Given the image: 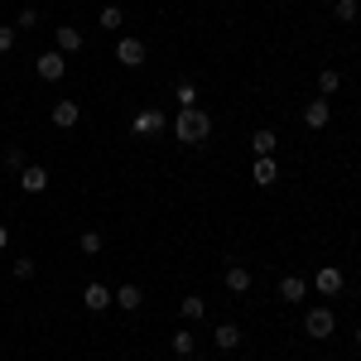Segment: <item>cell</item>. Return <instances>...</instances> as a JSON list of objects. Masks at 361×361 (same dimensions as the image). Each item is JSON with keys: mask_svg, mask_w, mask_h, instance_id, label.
<instances>
[{"mask_svg": "<svg viewBox=\"0 0 361 361\" xmlns=\"http://www.w3.org/2000/svg\"><path fill=\"white\" fill-rule=\"evenodd\" d=\"M207 135H212V116L202 111V106H178V116H173V140L178 145H207Z\"/></svg>", "mask_w": 361, "mask_h": 361, "instance_id": "cell-1", "label": "cell"}, {"mask_svg": "<svg viewBox=\"0 0 361 361\" xmlns=\"http://www.w3.org/2000/svg\"><path fill=\"white\" fill-rule=\"evenodd\" d=\"M145 58H149L145 39H135V34H121V39H116V63H121V68H145Z\"/></svg>", "mask_w": 361, "mask_h": 361, "instance_id": "cell-2", "label": "cell"}, {"mask_svg": "<svg viewBox=\"0 0 361 361\" xmlns=\"http://www.w3.org/2000/svg\"><path fill=\"white\" fill-rule=\"evenodd\" d=\"M333 328H337V318H333V308H308L304 313V333L308 337H318V342H323V337H333Z\"/></svg>", "mask_w": 361, "mask_h": 361, "instance_id": "cell-3", "label": "cell"}, {"mask_svg": "<svg viewBox=\"0 0 361 361\" xmlns=\"http://www.w3.org/2000/svg\"><path fill=\"white\" fill-rule=\"evenodd\" d=\"M164 126H169V121H164V111H159V106H140L135 121H130V130H135V135H145V140H149V135H164Z\"/></svg>", "mask_w": 361, "mask_h": 361, "instance_id": "cell-4", "label": "cell"}, {"mask_svg": "<svg viewBox=\"0 0 361 361\" xmlns=\"http://www.w3.org/2000/svg\"><path fill=\"white\" fill-rule=\"evenodd\" d=\"M111 304H116V289H111V284L92 279V284L82 289V308H87V313H106Z\"/></svg>", "mask_w": 361, "mask_h": 361, "instance_id": "cell-5", "label": "cell"}, {"mask_svg": "<svg viewBox=\"0 0 361 361\" xmlns=\"http://www.w3.org/2000/svg\"><path fill=\"white\" fill-rule=\"evenodd\" d=\"M34 68H39V82H63V78H68V58L58 54H39V63H34Z\"/></svg>", "mask_w": 361, "mask_h": 361, "instance_id": "cell-6", "label": "cell"}, {"mask_svg": "<svg viewBox=\"0 0 361 361\" xmlns=\"http://www.w3.org/2000/svg\"><path fill=\"white\" fill-rule=\"evenodd\" d=\"M313 289H318V294H328V299H333V294H342V289H347V275H342V270H337V265H323V270H318V275H313Z\"/></svg>", "mask_w": 361, "mask_h": 361, "instance_id": "cell-7", "label": "cell"}, {"mask_svg": "<svg viewBox=\"0 0 361 361\" xmlns=\"http://www.w3.org/2000/svg\"><path fill=\"white\" fill-rule=\"evenodd\" d=\"M54 44H58V54L68 58V54H82L87 39H82V29H78V25H58L54 29Z\"/></svg>", "mask_w": 361, "mask_h": 361, "instance_id": "cell-8", "label": "cell"}, {"mask_svg": "<svg viewBox=\"0 0 361 361\" xmlns=\"http://www.w3.org/2000/svg\"><path fill=\"white\" fill-rule=\"evenodd\" d=\"M275 294H279V304H304L308 299V279L304 275H284Z\"/></svg>", "mask_w": 361, "mask_h": 361, "instance_id": "cell-9", "label": "cell"}, {"mask_svg": "<svg viewBox=\"0 0 361 361\" xmlns=\"http://www.w3.org/2000/svg\"><path fill=\"white\" fill-rule=\"evenodd\" d=\"M15 178H20L25 193H49V169H44V164H25Z\"/></svg>", "mask_w": 361, "mask_h": 361, "instance_id": "cell-10", "label": "cell"}, {"mask_svg": "<svg viewBox=\"0 0 361 361\" xmlns=\"http://www.w3.org/2000/svg\"><path fill=\"white\" fill-rule=\"evenodd\" d=\"M54 126L58 130H73V126H78V121H82V106H78V102H73V97H63V102H54Z\"/></svg>", "mask_w": 361, "mask_h": 361, "instance_id": "cell-11", "label": "cell"}, {"mask_svg": "<svg viewBox=\"0 0 361 361\" xmlns=\"http://www.w3.org/2000/svg\"><path fill=\"white\" fill-rule=\"evenodd\" d=\"M328 121H333V106H328V97H318V102H308V106H304V126H308V130H323Z\"/></svg>", "mask_w": 361, "mask_h": 361, "instance_id": "cell-12", "label": "cell"}, {"mask_svg": "<svg viewBox=\"0 0 361 361\" xmlns=\"http://www.w3.org/2000/svg\"><path fill=\"white\" fill-rule=\"evenodd\" d=\"M116 308H121V313H140V308H145V289H140V284H121V289H116Z\"/></svg>", "mask_w": 361, "mask_h": 361, "instance_id": "cell-13", "label": "cell"}, {"mask_svg": "<svg viewBox=\"0 0 361 361\" xmlns=\"http://www.w3.org/2000/svg\"><path fill=\"white\" fill-rule=\"evenodd\" d=\"M222 284L231 289V294H250V270L241 265V260H231V265H226V275H222Z\"/></svg>", "mask_w": 361, "mask_h": 361, "instance_id": "cell-14", "label": "cell"}, {"mask_svg": "<svg viewBox=\"0 0 361 361\" xmlns=\"http://www.w3.org/2000/svg\"><path fill=\"white\" fill-rule=\"evenodd\" d=\"M212 347H217V352H236V347H241V328H236V323H217Z\"/></svg>", "mask_w": 361, "mask_h": 361, "instance_id": "cell-15", "label": "cell"}, {"mask_svg": "<svg viewBox=\"0 0 361 361\" xmlns=\"http://www.w3.org/2000/svg\"><path fill=\"white\" fill-rule=\"evenodd\" d=\"M275 145H279L275 130H255V135H250V154H255V159H275Z\"/></svg>", "mask_w": 361, "mask_h": 361, "instance_id": "cell-16", "label": "cell"}, {"mask_svg": "<svg viewBox=\"0 0 361 361\" xmlns=\"http://www.w3.org/2000/svg\"><path fill=\"white\" fill-rule=\"evenodd\" d=\"M250 178H255V188H275V183H279V164H275V159H255Z\"/></svg>", "mask_w": 361, "mask_h": 361, "instance_id": "cell-17", "label": "cell"}, {"mask_svg": "<svg viewBox=\"0 0 361 361\" xmlns=\"http://www.w3.org/2000/svg\"><path fill=\"white\" fill-rule=\"evenodd\" d=\"M169 347H173V357H183V361H188V357L197 352V337H193V328H178V333L169 337Z\"/></svg>", "mask_w": 361, "mask_h": 361, "instance_id": "cell-18", "label": "cell"}, {"mask_svg": "<svg viewBox=\"0 0 361 361\" xmlns=\"http://www.w3.org/2000/svg\"><path fill=\"white\" fill-rule=\"evenodd\" d=\"M173 102H178V106H197V82L193 78H178V82H173Z\"/></svg>", "mask_w": 361, "mask_h": 361, "instance_id": "cell-19", "label": "cell"}, {"mask_svg": "<svg viewBox=\"0 0 361 361\" xmlns=\"http://www.w3.org/2000/svg\"><path fill=\"white\" fill-rule=\"evenodd\" d=\"M178 313H183V318H188V323H197V318H202V313H207V299H202V294H188V299H183V304H178Z\"/></svg>", "mask_w": 361, "mask_h": 361, "instance_id": "cell-20", "label": "cell"}, {"mask_svg": "<svg viewBox=\"0 0 361 361\" xmlns=\"http://www.w3.org/2000/svg\"><path fill=\"white\" fill-rule=\"evenodd\" d=\"M337 87H342V73H337V68H318V92H323V97H333Z\"/></svg>", "mask_w": 361, "mask_h": 361, "instance_id": "cell-21", "label": "cell"}, {"mask_svg": "<svg viewBox=\"0 0 361 361\" xmlns=\"http://www.w3.org/2000/svg\"><path fill=\"white\" fill-rule=\"evenodd\" d=\"M97 20H102V29H111V34H116L121 25H126V15H121V5H102V15H97Z\"/></svg>", "mask_w": 361, "mask_h": 361, "instance_id": "cell-22", "label": "cell"}, {"mask_svg": "<svg viewBox=\"0 0 361 361\" xmlns=\"http://www.w3.org/2000/svg\"><path fill=\"white\" fill-rule=\"evenodd\" d=\"M0 159H5V169H10V173H20V169L29 164V159H25V149H20V145H5V154H0Z\"/></svg>", "mask_w": 361, "mask_h": 361, "instance_id": "cell-23", "label": "cell"}, {"mask_svg": "<svg viewBox=\"0 0 361 361\" xmlns=\"http://www.w3.org/2000/svg\"><path fill=\"white\" fill-rule=\"evenodd\" d=\"M78 250H82V255H102V231H82V236H78Z\"/></svg>", "mask_w": 361, "mask_h": 361, "instance_id": "cell-24", "label": "cell"}, {"mask_svg": "<svg viewBox=\"0 0 361 361\" xmlns=\"http://www.w3.org/2000/svg\"><path fill=\"white\" fill-rule=\"evenodd\" d=\"M10 270H15V279H34L39 265H34V255H15V265H10Z\"/></svg>", "mask_w": 361, "mask_h": 361, "instance_id": "cell-25", "label": "cell"}, {"mask_svg": "<svg viewBox=\"0 0 361 361\" xmlns=\"http://www.w3.org/2000/svg\"><path fill=\"white\" fill-rule=\"evenodd\" d=\"M333 10H337V20H342V25H352V20L361 15V5H357V0H337Z\"/></svg>", "mask_w": 361, "mask_h": 361, "instance_id": "cell-26", "label": "cell"}, {"mask_svg": "<svg viewBox=\"0 0 361 361\" xmlns=\"http://www.w3.org/2000/svg\"><path fill=\"white\" fill-rule=\"evenodd\" d=\"M34 25H39V10L25 5V10H20V20H15V29H34Z\"/></svg>", "mask_w": 361, "mask_h": 361, "instance_id": "cell-27", "label": "cell"}, {"mask_svg": "<svg viewBox=\"0 0 361 361\" xmlns=\"http://www.w3.org/2000/svg\"><path fill=\"white\" fill-rule=\"evenodd\" d=\"M10 49H15V29H10V25H0V58L10 54Z\"/></svg>", "mask_w": 361, "mask_h": 361, "instance_id": "cell-28", "label": "cell"}, {"mask_svg": "<svg viewBox=\"0 0 361 361\" xmlns=\"http://www.w3.org/2000/svg\"><path fill=\"white\" fill-rule=\"evenodd\" d=\"M0 250H10V226L0 222Z\"/></svg>", "mask_w": 361, "mask_h": 361, "instance_id": "cell-29", "label": "cell"}, {"mask_svg": "<svg viewBox=\"0 0 361 361\" xmlns=\"http://www.w3.org/2000/svg\"><path fill=\"white\" fill-rule=\"evenodd\" d=\"M357 347H361V328H357Z\"/></svg>", "mask_w": 361, "mask_h": 361, "instance_id": "cell-30", "label": "cell"}, {"mask_svg": "<svg viewBox=\"0 0 361 361\" xmlns=\"http://www.w3.org/2000/svg\"><path fill=\"white\" fill-rule=\"evenodd\" d=\"M357 20H361V15H357Z\"/></svg>", "mask_w": 361, "mask_h": 361, "instance_id": "cell-31", "label": "cell"}]
</instances>
